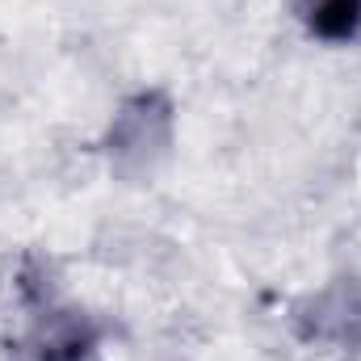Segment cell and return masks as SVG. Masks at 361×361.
Segmentation results:
<instances>
[{
  "instance_id": "obj_1",
  "label": "cell",
  "mask_w": 361,
  "mask_h": 361,
  "mask_svg": "<svg viewBox=\"0 0 361 361\" xmlns=\"http://www.w3.org/2000/svg\"><path fill=\"white\" fill-rule=\"evenodd\" d=\"M97 345H101V324L76 307H59L34 324L25 353L30 361H89Z\"/></svg>"
},
{
  "instance_id": "obj_3",
  "label": "cell",
  "mask_w": 361,
  "mask_h": 361,
  "mask_svg": "<svg viewBox=\"0 0 361 361\" xmlns=\"http://www.w3.org/2000/svg\"><path fill=\"white\" fill-rule=\"evenodd\" d=\"M302 17L319 42L345 47V42L361 38V0H307Z\"/></svg>"
},
{
  "instance_id": "obj_2",
  "label": "cell",
  "mask_w": 361,
  "mask_h": 361,
  "mask_svg": "<svg viewBox=\"0 0 361 361\" xmlns=\"http://www.w3.org/2000/svg\"><path fill=\"white\" fill-rule=\"evenodd\" d=\"M307 336L315 341H336V345H357L361 341V290L336 286L311 302V328Z\"/></svg>"
}]
</instances>
